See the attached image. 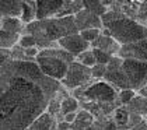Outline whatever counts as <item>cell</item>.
<instances>
[{"label": "cell", "instance_id": "obj_1", "mask_svg": "<svg viewBox=\"0 0 147 130\" xmlns=\"http://www.w3.org/2000/svg\"><path fill=\"white\" fill-rule=\"evenodd\" d=\"M60 88L35 60H6L0 67V130H25Z\"/></svg>", "mask_w": 147, "mask_h": 130}, {"label": "cell", "instance_id": "obj_2", "mask_svg": "<svg viewBox=\"0 0 147 130\" xmlns=\"http://www.w3.org/2000/svg\"><path fill=\"white\" fill-rule=\"evenodd\" d=\"M24 32L31 34L36 41L39 49L57 46V41L66 35L76 34L77 27L74 22V15L67 17H51L44 20H34L30 24H25Z\"/></svg>", "mask_w": 147, "mask_h": 130}, {"label": "cell", "instance_id": "obj_3", "mask_svg": "<svg viewBox=\"0 0 147 130\" xmlns=\"http://www.w3.org/2000/svg\"><path fill=\"white\" fill-rule=\"evenodd\" d=\"M102 27L108 28L111 36L115 38L121 45L132 43L140 39L147 38V27L135 18H130L125 15L119 10H109L101 15Z\"/></svg>", "mask_w": 147, "mask_h": 130}, {"label": "cell", "instance_id": "obj_4", "mask_svg": "<svg viewBox=\"0 0 147 130\" xmlns=\"http://www.w3.org/2000/svg\"><path fill=\"white\" fill-rule=\"evenodd\" d=\"M73 60L74 56L59 46L39 49V53L35 57V63L41 69V71L57 81L66 76V71Z\"/></svg>", "mask_w": 147, "mask_h": 130}, {"label": "cell", "instance_id": "obj_5", "mask_svg": "<svg viewBox=\"0 0 147 130\" xmlns=\"http://www.w3.org/2000/svg\"><path fill=\"white\" fill-rule=\"evenodd\" d=\"M73 97L79 102H94V104H108L118 102V90L105 80H92L87 86H83L71 91Z\"/></svg>", "mask_w": 147, "mask_h": 130}, {"label": "cell", "instance_id": "obj_6", "mask_svg": "<svg viewBox=\"0 0 147 130\" xmlns=\"http://www.w3.org/2000/svg\"><path fill=\"white\" fill-rule=\"evenodd\" d=\"M94 78L91 77V69L87 66L81 65L79 62L73 60L69 66L66 76L60 80V84L69 91H73L76 88L87 86Z\"/></svg>", "mask_w": 147, "mask_h": 130}, {"label": "cell", "instance_id": "obj_7", "mask_svg": "<svg viewBox=\"0 0 147 130\" xmlns=\"http://www.w3.org/2000/svg\"><path fill=\"white\" fill-rule=\"evenodd\" d=\"M122 67L129 80L130 88L139 91L142 87L147 84V60L123 59Z\"/></svg>", "mask_w": 147, "mask_h": 130}, {"label": "cell", "instance_id": "obj_8", "mask_svg": "<svg viewBox=\"0 0 147 130\" xmlns=\"http://www.w3.org/2000/svg\"><path fill=\"white\" fill-rule=\"evenodd\" d=\"M122 57L118 55H113L111 57V60L107 65V71L102 80H105L107 83H109L111 86H113L118 91L123 90V88H130L129 80L126 77L123 67H122Z\"/></svg>", "mask_w": 147, "mask_h": 130}, {"label": "cell", "instance_id": "obj_9", "mask_svg": "<svg viewBox=\"0 0 147 130\" xmlns=\"http://www.w3.org/2000/svg\"><path fill=\"white\" fill-rule=\"evenodd\" d=\"M57 46L65 49L66 52H69L70 55H73L74 57L79 53L84 52L86 49L91 48V45L87 41L83 39V36L80 35L79 32L76 34H70V35H66L63 38H60L57 41Z\"/></svg>", "mask_w": 147, "mask_h": 130}, {"label": "cell", "instance_id": "obj_10", "mask_svg": "<svg viewBox=\"0 0 147 130\" xmlns=\"http://www.w3.org/2000/svg\"><path fill=\"white\" fill-rule=\"evenodd\" d=\"M118 56L122 59H136V60H147V38L136 41L132 43L121 45Z\"/></svg>", "mask_w": 147, "mask_h": 130}, {"label": "cell", "instance_id": "obj_11", "mask_svg": "<svg viewBox=\"0 0 147 130\" xmlns=\"http://www.w3.org/2000/svg\"><path fill=\"white\" fill-rule=\"evenodd\" d=\"M65 0H35L36 20H44L56 17V14L63 7Z\"/></svg>", "mask_w": 147, "mask_h": 130}, {"label": "cell", "instance_id": "obj_12", "mask_svg": "<svg viewBox=\"0 0 147 130\" xmlns=\"http://www.w3.org/2000/svg\"><path fill=\"white\" fill-rule=\"evenodd\" d=\"M74 22H76L77 31L87 30V28H100V30L102 28L101 17L94 13H90L86 9H83L74 14Z\"/></svg>", "mask_w": 147, "mask_h": 130}, {"label": "cell", "instance_id": "obj_13", "mask_svg": "<svg viewBox=\"0 0 147 130\" xmlns=\"http://www.w3.org/2000/svg\"><path fill=\"white\" fill-rule=\"evenodd\" d=\"M91 48H95V49H100V51H104L109 55H118L119 52V48H121V43L118 42L115 38H112L111 35H104V34H100L98 38L91 43Z\"/></svg>", "mask_w": 147, "mask_h": 130}, {"label": "cell", "instance_id": "obj_14", "mask_svg": "<svg viewBox=\"0 0 147 130\" xmlns=\"http://www.w3.org/2000/svg\"><path fill=\"white\" fill-rule=\"evenodd\" d=\"M56 119L55 116H52L51 113L44 112L41 113L36 119H34L27 127L25 130H56Z\"/></svg>", "mask_w": 147, "mask_h": 130}, {"label": "cell", "instance_id": "obj_15", "mask_svg": "<svg viewBox=\"0 0 147 130\" xmlns=\"http://www.w3.org/2000/svg\"><path fill=\"white\" fill-rule=\"evenodd\" d=\"M0 13L3 17H21L23 0H0Z\"/></svg>", "mask_w": 147, "mask_h": 130}, {"label": "cell", "instance_id": "obj_16", "mask_svg": "<svg viewBox=\"0 0 147 130\" xmlns=\"http://www.w3.org/2000/svg\"><path fill=\"white\" fill-rule=\"evenodd\" d=\"M123 106L129 110V113H135L142 118L147 116V97H143L140 94H136L135 98Z\"/></svg>", "mask_w": 147, "mask_h": 130}, {"label": "cell", "instance_id": "obj_17", "mask_svg": "<svg viewBox=\"0 0 147 130\" xmlns=\"http://www.w3.org/2000/svg\"><path fill=\"white\" fill-rule=\"evenodd\" d=\"M95 116L91 113L90 110L84 108H80L76 113V119L71 123V129L73 130H86L90 127V125L94 122Z\"/></svg>", "mask_w": 147, "mask_h": 130}, {"label": "cell", "instance_id": "obj_18", "mask_svg": "<svg viewBox=\"0 0 147 130\" xmlns=\"http://www.w3.org/2000/svg\"><path fill=\"white\" fill-rule=\"evenodd\" d=\"M0 28H3L7 32L21 35L24 32L25 24L21 21L20 17H3V20L0 21Z\"/></svg>", "mask_w": 147, "mask_h": 130}, {"label": "cell", "instance_id": "obj_19", "mask_svg": "<svg viewBox=\"0 0 147 130\" xmlns=\"http://www.w3.org/2000/svg\"><path fill=\"white\" fill-rule=\"evenodd\" d=\"M86 130H118V127L111 115H101L97 116L90 125V127H87Z\"/></svg>", "mask_w": 147, "mask_h": 130}, {"label": "cell", "instance_id": "obj_20", "mask_svg": "<svg viewBox=\"0 0 147 130\" xmlns=\"http://www.w3.org/2000/svg\"><path fill=\"white\" fill-rule=\"evenodd\" d=\"M111 116H112V119H113V122H115L118 130L127 129V123H129V116H130V113H129V110L125 108L123 105L116 106V108L113 109V112L111 113Z\"/></svg>", "mask_w": 147, "mask_h": 130}, {"label": "cell", "instance_id": "obj_21", "mask_svg": "<svg viewBox=\"0 0 147 130\" xmlns=\"http://www.w3.org/2000/svg\"><path fill=\"white\" fill-rule=\"evenodd\" d=\"M18 39H20V34L7 32L3 28H0V49L10 51L18 43Z\"/></svg>", "mask_w": 147, "mask_h": 130}, {"label": "cell", "instance_id": "obj_22", "mask_svg": "<svg viewBox=\"0 0 147 130\" xmlns=\"http://www.w3.org/2000/svg\"><path fill=\"white\" fill-rule=\"evenodd\" d=\"M79 109L80 102L76 97L67 94L60 99V113L62 115H66V113H70V112H77Z\"/></svg>", "mask_w": 147, "mask_h": 130}, {"label": "cell", "instance_id": "obj_23", "mask_svg": "<svg viewBox=\"0 0 147 130\" xmlns=\"http://www.w3.org/2000/svg\"><path fill=\"white\" fill-rule=\"evenodd\" d=\"M21 21L24 24H30L34 20H36V7L35 1H27L23 0V13H21Z\"/></svg>", "mask_w": 147, "mask_h": 130}, {"label": "cell", "instance_id": "obj_24", "mask_svg": "<svg viewBox=\"0 0 147 130\" xmlns=\"http://www.w3.org/2000/svg\"><path fill=\"white\" fill-rule=\"evenodd\" d=\"M83 9L88 10L90 13H94L100 17L108 11V9L101 3V0H83Z\"/></svg>", "mask_w": 147, "mask_h": 130}, {"label": "cell", "instance_id": "obj_25", "mask_svg": "<svg viewBox=\"0 0 147 130\" xmlns=\"http://www.w3.org/2000/svg\"><path fill=\"white\" fill-rule=\"evenodd\" d=\"M74 60H76V62H79V63H81V65L87 66V67H90V69L97 63L95 56H94V52H92V49H91V48H88V49H86L84 52L79 53L76 57H74Z\"/></svg>", "mask_w": 147, "mask_h": 130}, {"label": "cell", "instance_id": "obj_26", "mask_svg": "<svg viewBox=\"0 0 147 130\" xmlns=\"http://www.w3.org/2000/svg\"><path fill=\"white\" fill-rule=\"evenodd\" d=\"M137 94V91L133 90V88H123V90H119L118 91V102H119V105H126V104H129L135 95Z\"/></svg>", "mask_w": 147, "mask_h": 130}, {"label": "cell", "instance_id": "obj_27", "mask_svg": "<svg viewBox=\"0 0 147 130\" xmlns=\"http://www.w3.org/2000/svg\"><path fill=\"white\" fill-rule=\"evenodd\" d=\"M79 34L83 36L84 41H87V42L91 45V43L98 38V35L101 34V30H100V28H87V30L79 31Z\"/></svg>", "mask_w": 147, "mask_h": 130}, {"label": "cell", "instance_id": "obj_28", "mask_svg": "<svg viewBox=\"0 0 147 130\" xmlns=\"http://www.w3.org/2000/svg\"><path fill=\"white\" fill-rule=\"evenodd\" d=\"M18 46H21L23 49L32 48V46H36V41H35V38L31 34L23 32L20 35V39H18Z\"/></svg>", "mask_w": 147, "mask_h": 130}, {"label": "cell", "instance_id": "obj_29", "mask_svg": "<svg viewBox=\"0 0 147 130\" xmlns=\"http://www.w3.org/2000/svg\"><path fill=\"white\" fill-rule=\"evenodd\" d=\"M135 20L139 21L140 24H143L144 27H147V0L139 4V9H137V13L135 15Z\"/></svg>", "mask_w": 147, "mask_h": 130}, {"label": "cell", "instance_id": "obj_30", "mask_svg": "<svg viewBox=\"0 0 147 130\" xmlns=\"http://www.w3.org/2000/svg\"><path fill=\"white\" fill-rule=\"evenodd\" d=\"M107 71V65H101V63H95L91 67V77L94 80H102Z\"/></svg>", "mask_w": 147, "mask_h": 130}, {"label": "cell", "instance_id": "obj_31", "mask_svg": "<svg viewBox=\"0 0 147 130\" xmlns=\"http://www.w3.org/2000/svg\"><path fill=\"white\" fill-rule=\"evenodd\" d=\"M92 52H94V56H95V60L97 63H101V65H108V62L111 60L112 55L107 53L104 51H100V49H95V48H91Z\"/></svg>", "mask_w": 147, "mask_h": 130}, {"label": "cell", "instance_id": "obj_32", "mask_svg": "<svg viewBox=\"0 0 147 130\" xmlns=\"http://www.w3.org/2000/svg\"><path fill=\"white\" fill-rule=\"evenodd\" d=\"M39 53V48L38 46H32V48H27L24 49V55L27 60H35V57Z\"/></svg>", "mask_w": 147, "mask_h": 130}, {"label": "cell", "instance_id": "obj_33", "mask_svg": "<svg viewBox=\"0 0 147 130\" xmlns=\"http://www.w3.org/2000/svg\"><path fill=\"white\" fill-rule=\"evenodd\" d=\"M129 130H147V120L146 119H142L139 123L133 125Z\"/></svg>", "mask_w": 147, "mask_h": 130}, {"label": "cell", "instance_id": "obj_34", "mask_svg": "<svg viewBox=\"0 0 147 130\" xmlns=\"http://www.w3.org/2000/svg\"><path fill=\"white\" fill-rule=\"evenodd\" d=\"M10 59V51H6V49H0V67L3 66V63L6 60Z\"/></svg>", "mask_w": 147, "mask_h": 130}, {"label": "cell", "instance_id": "obj_35", "mask_svg": "<svg viewBox=\"0 0 147 130\" xmlns=\"http://www.w3.org/2000/svg\"><path fill=\"white\" fill-rule=\"evenodd\" d=\"M76 113H77V112H70V113H66V115H63V120L71 125V123L74 122V119H76Z\"/></svg>", "mask_w": 147, "mask_h": 130}, {"label": "cell", "instance_id": "obj_36", "mask_svg": "<svg viewBox=\"0 0 147 130\" xmlns=\"http://www.w3.org/2000/svg\"><path fill=\"white\" fill-rule=\"evenodd\" d=\"M137 94H140V95H143V97H147V84L142 87V88L137 91Z\"/></svg>", "mask_w": 147, "mask_h": 130}, {"label": "cell", "instance_id": "obj_37", "mask_svg": "<svg viewBox=\"0 0 147 130\" xmlns=\"http://www.w3.org/2000/svg\"><path fill=\"white\" fill-rule=\"evenodd\" d=\"M1 20H3V14L0 13V21H1Z\"/></svg>", "mask_w": 147, "mask_h": 130}, {"label": "cell", "instance_id": "obj_38", "mask_svg": "<svg viewBox=\"0 0 147 130\" xmlns=\"http://www.w3.org/2000/svg\"><path fill=\"white\" fill-rule=\"evenodd\" d=\"M136 1H139V3H143V1H146V0H136Z\"/></svg>", "mask_w": 147, "mask_h": 130}, {"label": "cell", "instance_id": "obj_39", "mask_svg": "<svg viewBox=\"0 0 147 130\" xmlns=\"http://www.w3.org/2000/svg\"><path fill=\"white\" fill-rule=\"evenodd\" d=\"M27 1H35V0H27Z\"/></svg>", "mask_w": 147, "mask_h": 130}, {"label": "cell", "instance_id": "obj_40", "mask_svg": "<svg viewBox=\"0 0 147 130\" xmlns=\"http://www.w3.org/2000/svg\"><path fill=\"white\" fill-rule=\"evenodd\" d=\"M144 119H146V120H147V116H146V118H144Z\"/></svg>", "mask_w": 147, "mask_h": 130}]
</instances>
